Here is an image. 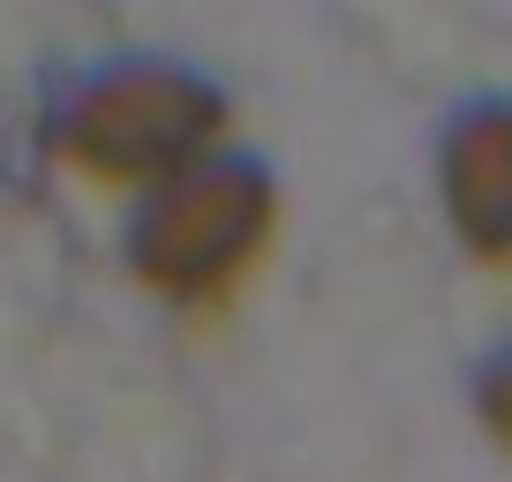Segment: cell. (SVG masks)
Masks as SVG:
<instances>
[{
    "instance_id": "cell-1",
    "label": "cell",
    "mask_w": 512,
    "mask_h": 482,
    "mask_svg": "<svg viewBox=\"0 0 512 482\" xmlns=\"http://www.w3.org/2000/svg\"><path fill=\"white\" fill-rule=\"evenodd\" d=\"M38 151L98 196H136L234 144V91L151 46L91 53L38 83Z\"/></svg>"
},
{
    "instance_id": "cell-2",
    "label": "cell",
    "mask_w": 512,
    "mask_h": 482,
    "mask_svg": "<svg viewBox=\"0 0 512 482\" xmlns=\"http://www.w3.org/2000/svg\"><path fill=\"white\" fill-rule=\"evenodd\" d=\"M279 219H287V189L279 166L249 144H226L196 159L189 174L159 181L128 204L121 219V272L151 294L159 309L181 317H219L241 302L279 249Z\"/></svg>"
},
{
    "instance_id": "cell-3",
    "label": "cell",
    "mask_w": 512,
    "mask_h": 482,
    "mask_svg": "<svg viewBox=\"0 0 512 482\" xmlns=\"http://www.w3.org/2000/svg\"><path fill=\"white\" fill-rule=\"evenodd\" d=\"M437 211L460 257L482 272H512V98L475 91L437 129Z\"/></svg>"
},
{
    "instance_id": "cell-4",
    "label": "cell",
    "mask_w": 512,
    "mask_h": 482,
    "mask_svg": "<svg viewBox=\"0 0 512 482\" xmlns=\"http://www.w3.org/2000/svg\"><path fill=\"white\" fill-rule=\"evenodd\" d=\"M475 422H482V437H490V445L512 452V339L475 370Z\"/></svg>"
}]
</instances>
